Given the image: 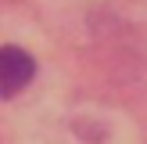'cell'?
<instances>
[{"label": "cell", "instance_id": "cell-1", "mask_svg": "<svg viewBox=\"0 0 147 144\" xmlns=\"http://www.w3.org/2000/svg\"><path fill=\"white\" fill-rule=\"evenodd\" d=\"M36 76V61L22 47H0V97H14L22 94Z\"/></svg>", "mask_w": 147, "mask_h": 144}]
</instances>
